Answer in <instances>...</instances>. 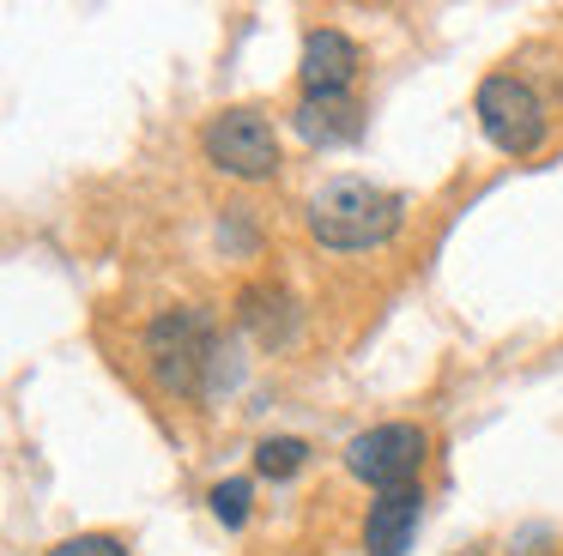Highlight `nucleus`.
Listing matches in <instances>:
<instances>
[{"label": "nucleus", "mask_w": 563, "mask_h": 556, "mask_svg": "<svg viewBox=\"0 0 563 556\" xmlns=\"http://www.w3.org/2000/svg\"><path fill=\"white\" fill-rule=\"evenodd\" d=\"M309 236L333 254H364V248H382L394 230L406 224V200L364 176H333L309 193Z\"/></svg>", "instance_id": "f257e3e1"}, {"label": "nucleus", "mask_w": 563, "mask_h": 556, "mask_svg": "<svg viewBox=\"0 0 563 556\" xmlns=\"http://www.w3.org/2000/svg\"><path fill=\"white\" fill-rule=\"evenodd\" d=\"M219 321L195 302L158 314L146 326V369L164 393H207V375H212V357H219Z\"/></svg>", "instance_id": "f03ea898"}, {"label": "nucleus", "mask_w": 563, "mask_h": 556, "mask_svg": "<svg viewBox=\"0 0 563 556\" xmlns=\"http://www.w3.org/2000/svg\"><path fill=\"white\" fill-rule=\"evenodd\" d=\"M473 115H478V127H485V140L509 157H533L539 145H545V127H551L539 91L527 79H515V73H490V79L478 85Z\"/></svg>", "instance_id": "7ed1b4c3"}, {"label": "nucleus", "mask_w": 563, "mask_h": 556, "mask_svg": "<svg viewBox=\"0 0 563 556\" xmlns=\"http://www.w3.org/2000/svg\"><path fill=\"white\" fill-rule=\"evenodd\" d=\"M200 152H207L212 169L236 181H267L279 176V133L261 109H224L200 127Z\"/></svg>", "instance_id": "20e7f679"}, {"label": "nucleus", "mask_w": 563, "mask_h": 556, "mask_svg": "<svg viewBox=\"0 0 563 556\" xmlns=\"http://www.w3.org/2000/svg\"><path fill=\"white\" fill-rule=\"evenodd\" d=\"M424 454H430V435L418 423H376V430L345 442V471L388 496V490H412L418 471H424Z\"/></svg>", "instance_id": "39448f33"}, {"label": "nucleus", "mask_w": 563, "mask_h": 556, "mask_svg": "<svg viewBox=\"0 0 563 556\" xmlns=\"http://www.w3.org/2000/svg\"><path fill=\"white\" fill-rule=\"evenodd\" d=\"M357 67H364V55H357V43L345 31L316 24V31L303 36V60H297L303 97H345V85L357 79Z\"/></svg>", "instance_id": "423d86ee"}, {"label": "nucleus", "mask_w": 563, "mask_h": 556, "mask_svg": "<svg viewBox=\"0 0 563 556\" xmlns=\"http://www.w3.org/2000/svg\"><path fill=\"white\" fill-rule=\"evenodd\" d=\"M418 514H424V490H388L369 502V520H364V551L369 556H406L418 532Z\"/></svg>", "instance_id": "0eeeda50"}, {"label": "nucleus", "mask_w": 563, "mask_h": 556, "mask_svg": "<svg viewBox=\"0 0 563 556\" xmlns=\"http://www.w3.org/2000/svg\"><path fill=\"white\" fill-rule=\"evenodd\" d=\"M291 127L303 133L309 145H352L364 133V109L352 97H303L291 109Z\"/></svg>", "instance_id": "6e6552de"}, {"label": "nucleus", "mask_w": 563, "mask_h": 556, "mask_svg": "<svg viewBox=\"0 0 563 556\" xmlns=\"http://www.w3.org/2000/svg\"><path fill=\"white\" fill-rule=\"evenodd\" d=\"M236 326H243L255 345H285L291 338V326H297V309H291V297L285 290H267V285H255V290H243L236 297Z\"/></svg>", "instance_id": "1a4fd4ad"}, {"label": "nucleus", "mask_w": 563, "mask_h": 556, "mask_svg": "<svg viewBox=\"0 0 563 556\" xmlns=\"http://www.w3.org/2000/svg\"><path fill=\"white\" fill-rule=\"evenodd\" d=\"M303 466H309V442H303V435H267V442L255 447V471H261V478H297Z\"/></svg>", "instance_id": "9d476101"}, {"label": "nucleus", "mask_w": 563, "mask_h": 556, "mask_svg": "<svg viewBox=\"0 0 563 556\" xmlns=\"http://www.w3.org/2000/svg\"><path fill=\"white\" fill-rule=\"evenodd\" d=\"M249 496H255V490H249V478H224V483H212L207 502H212V514L236 532V526H249Z\"/></svg>", "instance_id": "9b49d317"}, {"label": "nucleus", "mask_w": 563, "mask_h": 556, "mask_svg": "<svg viewBox=\"0 0 563 556\" xmlns=\"http://www.w3.org/2000/svg\"><path fill=\"white\" fill-rule=\"evenodd\" d=\"M49 556H134L122 538H110V532H79V538H62Z\"/></svg>", "instance_id": "f8f14e48"}, {"label": "nucleus", "mask_w": 563, "mask_h": 556, "mask_svg": "<svg viewBox=\"0 0 563 556\" xmlns=\"http://www.w3.org/2000/svg\"><path fill=\"white\" fill-rule=\"evenodd\" d=\"M545 544H551V532H545V526H527L521 538L509 544V556H545Z\"/></svg>", "instance_id": "ddd939ff"}]
</instances>
